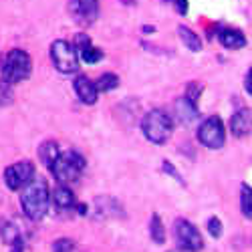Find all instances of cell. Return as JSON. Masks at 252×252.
Segmentation results:
<instances>
[{
  "mask_svg": "<svg viewBox=\"0 0 252 252\" xmlns=\"http://www.w3.org/2000/svg\"><path fill=\"white\" fill-rule=\"evenodd\" d=\"M176 242H178L180 248L194 250V252L202 250V246H204V240L198 232V228L194 224H190L188 220H184V218H180L176 222Z\"/></svg>",
  "mask_w": 252,
  "mask_h": 252,
  "instance_id": "7",
  "label": "cell"
},
{
  "mask_svg": "<svg viewBox=\"0 0 252 252\" xmlns=\"http://www.w3.org/2000/svg\"><path fill=\"white\" fill-rule=\"evenodd\" d=\"M240 208H242V214L246 218L252 216V208H250V188L248 184L242 186V190H240Z\"/></svg>",
  "mask_w": 252,
  "mask_h": 252,
  "instance_id": "21",
  "label": "cell"
},
{
  "mask_svg": "<svg viewBox=\"0 0 252 252\" xmlns=\"http://www.w3.org/2000/svg\"><path fill=\"white\" fill-rule=\"evenodd\" d=\"M75 51L81 55L83 61L89 63V65H95V63H99L103 59V53L97 47H93L91 38L87 34H77L75 36Z\"/></svg>",
  "mask_w": 252,
  "mask_h": 252,
  "instance_id": "10",
  "label": "cell"
},
{
  "mask_svg": "<svg viewBox=\"0 0 252 252\" xmlns=\"http://www.w3.org/2000/svg\"><path fill=\"white\" fill-rule=\"evenodd\" d=\"M20 236H18V230H16V226H12V224H8L6 226V230H4V240L8 242V244H12L14 240H18Z\"/></svg>",
  "mask_w": 252,
  "mask_h": 252,
  "instance_id": "25",
  "label": "cell"
},
{
  "mask_svg": "<svg viewBox=\"0 0 252 252\" xmlns=\"http://www.w3.org/2000/svg\"><path fill=\"white\" fill-rule=\"evenodd\" d=\"M218 40L226 49H242L246 45L244 34L240 31H236V29H222L218 32Z\"/></svg>",
  "mask_w": 252,
  "mask_h": 252,
  "instance_id": "13",
  "label": "cell"
},
{
  "mask_svg": "<svg viewBox=\"0 0 252 252\" xmlns=\"http://www.w3.org/2000/svg\"><path fill=\"white\" fill-rule=\"evenodd\" d=\"M20 206L31 220H43L49 210V186L45 180H31L20 192Z\"/></svg>",
  "mask_w": 252,
  "mask_h": 252,
  "instance_id": "1",
  "label": "cell"
},
{
  "mask_svg": "<svg viewBox=\"0 0 252 252\" xmlns=\"http://www.w3.org/2000/svg\"><path fill=\"white\" fill-rule=\"evenodd\" d=\"M141 129H143V135L148 137L152 143L161 145V143H165L167 139H170V135L174 131V119L161 109H154L143 117Z\"/></svg>",
  "mask_w": 252,
  "mask_h": 252,
  "instance_id": "2",
  "label": "cell"
},
{
  "mask_svg": "<svg viewBox=\"0 0 252 252\" xmlns=\"http://www.w3.org/2000/svg\"><path fill=\"white\" fill-rule=\"evenodd\" d=\"M69 12L79 25L89 27L99 14V0H69Z\"/></svg>",
  "mask_w": 252,
  "mask_h": 252,
  "instance_id": "9",
  "label": "cell"
},
{
  "mask_svg": "<svg viewBox=\"0 0 252 252\" xmlns=\"http://www.w3.org/2000/svg\"><path fill=\"white\" fill-rule=\"evenodd\" d=\"M85 170V158L77 152H65L59 154V158L55 159L51 172L53 176L61 182V184H71L75 180H79L81 172Z\"/></svg>",
  "mask_w": 252,
  "mask_h": 252,
  "instance_id": "4",
  "label": "cell"
},
{
  "mask_svg": "<svg viewBox=\"0 0 252 252\" xmlns=\"http://www.w3.org/2000/svg\"><path fill=\"white\" fill-rule=\"evenodd\" d=\"M202 87L198 85V83H192V85H188V95H186V99L188 101H192L194 105L198 103V97L202 95V91H200Z\"/></svg>",
  "mask_w": 252,
  "mask_h": 252,
  "instance_id": "24",
  "label": "cell"
},
{
  "mask_svg": "<svg viewBox=\"0 0 252 252\" xmlns=\"http://www.w3.org/2000/svg\"><path fill=\"white\" fill-rule=\"evenodd\" d=\"M53 252H77V246L71 238H61L53 244Z\"/></svg>",
  "mask_w": 252,
  "mask_h": 252,
  "instance_id": "22",
  "label": "cell"
},
{
  "mask_svg": "<svg viewBox=\"0 0 252 252\" xmlns=\"http://www.w3.org/2000/svg\"><path fill=\"white\" fill-rule=\"evenodd\" d=\"M246 93H252V85H250V71L246 73Z\"/></svg>",
  "mask_w": 252,
  "mask_h": 252,
  "instance_id": "27",
  "label": "cell"
},
{
  "mask_svg": "<svg viewBox=\"0 0 252 252\" xmlns=\"http://www.w3.org/2000/svg\"><path fill=\"white\" fill-rule=\"evenodd\" d=\"M95 89L97 91H113L117 85H119V79H117V75H113V73H105V75H101L95 83Z\"/></svg>",
  "mask_w": 252,
  "mask_h": 252,
  "instance_id": "18",
  "label": "cell"
},
{
  "mask_svg": "<svg viewBox=\"0 0 252 252\" xmlns=\"http://www.w3.org/2000/svg\"><path fill=\"white\" fill-rule=\"evenodd\" d=\"M32 71V63H31V57L29 53H25L23 49H12L6 53L4 61H2V79L10 85L14 83H20L29 79Z\"/></svg>",
  "mask_w": 252,
  "mask_h": 252,
  "instance_id": "3",
  "label": "cell"
},
{
  "mask_svg": "<svg viewBox=\"0 0 252 252\" xmlns=\"http://www.w3.org/2000/svg\"><path fill=\"white\" fill-rule=\"evenodd\" d=\"M172 2L176 4V8H178L180 14H186L188 12V0H172Z\"/></svg>",
  "mask_w": 252,
  "mask_h": 252,
  "instance_id": "26",
  "label": "cell"
},
{
  "mask_svg": "<svg viewBox=\"0 0 252 252\" xmlns=\"http://www.w3.org/2000/svg\"><path fill=\"white\" fill-rule=\"evenodd\" d=\"M178 32H180V38L184 40V45L190 49V51H200V49H202V40L196 36L194 31H190L188 27H180Z\"/></svg>",
  "mask_w": 252,
  "mask_h": 252,
  "instance_id": "17",
  "label": "cell"
},
{
  "mask_svg": "<svg viewBox=\"0 0 252 252\" xmlns=\"http://www.w3.org/2000/svg\"><path fill=\"white\" fill-rule=\"evenodd\" d=\"M230 129L236 137H246L250 133V109H238L230 119Z\"/></svg>",
  "mask_w": 252,
  "mask_h": 252,
  "instance_id": "12",
  "label": "cell"
},
{
  "mask_svg": "<svg viewBox=\"0 0 252 252\" xmlns=\"http://www.w3.org/2000/svg\"><path fill=\"white\" fill-rule=\"evenodd\" d=\"M208 232H210V236L220 238L222 236V222L218 218H210L208 220Z\"/></svg>",
  "mask_w": 252,
  "mask_h": 252,
  "instance_id": "23",
  "label": "cell"
},
{
  "mask_svg": "<svg viewBox=\"0 0 252 252\" xmlns=\"http://www.w3.org/2000/svg\"><path fill=\"white\" fill-rule=\"evenodd\" d=\"M10 103H12V85L4 79H0V107H6Z\"/></svg>",
  "mask_w": 252,
  "mask_h": 252,
  "instance_id": "20",
  "label": "cell"
},
{
  "mask_svg": "<svg viewBox=\"0 0 252 252\" xmlns=\"http://www.w3.org/2000/svg\"><path fill=\"white\" fill-rule=\"evenodd\" d=\"M53 202H55L57 210H61V212L75 208V196H73V192L69 190V188H65V186H59L57 190L53 192Z\"/></svg>",
  "mask_w": 252,
  "mask_h": 252,
  "instance_id": "14",
  "label": "cell"
},
{
  "mask_svg": "<svg viewBox=\"0 0 252 252\" xmlns=\"http://www.w3.org/2000/svg\"><path fill=\"white\" fill-rule=\"evenodd\" d=\"M176 115H178L180 121L190 123V121H194L198 117V109H196V105L192 101H188L184 97V99H178L176 101Z\"/></svg>",
  "mask_w": 252,
  "mask_h": 252,
  "instance_id": "15",
  "label": "cell"
},
{
  "mask_svg": "<svg viewBox=\"0 0 252 252\" xmlns=\"http://www.w3.org/2000/svg\"><path fill=\"white\" fill-rule=\"evenodd\" d=\"M150 230H152V240L156 244H163L165 242V228H163V222H161V218L158 214H154Z\"/></svg>",
  "mask_w": 252,
  "mask_h": 252,
  "instance_id": "19",
  "label": "cell"
},
{
  "mask_svg": "<svg viewBox=\"0 0 252 252\" xmlns=\"http://www.w3.org/2000/svg\"><path fill=\"white\" fill-rule=\"evenodd\" d=\"M59 154H61V150H59V145L55 143V141H45L43 145H40V150H38V156H40V161H43L49 170L53 167V163H55V159L59 158Z\"/></svg>",
  "mask_w": 252,
  "mask_h": 252,
  "instance_id": "16",
  "label": "cell"
},
{
  "mask_svg": "<svg viewBox=\"0 0 252 252\" xmlns=\"http://www.w3.org/2000/svg\"><path fill=\"white\" fill-rule=\"evenodd\" d=\"M31 180H34V165L31 161H18L6 167V172H4V182L10 190H20Z\"/></svg>",
  "mask_w": 252,
  "mask_h": 252,
  "instance_id": "8",
  "label": "cell"
},
{
  "mask_svg": "<svg viewBox=\"0 0 252 252\" xmlns=\"http://www.w3.org/2000/svg\"><path fill=\"white\" fill-rule=\"evenodd\" d=\"M165 2H167V0H165Z\"/></svg>",
  "mask_w": 252,
  "mask_h": 252,
  "instance_id": "29",
  "label": "cell"
},
{
  "mask_svg": "<svg viewBox=\"0 0 252 252\" xmlns=\"http://www.w3.org/2000/svg\"><path fill=\"white\" fill-rule=\"evenodd\" d=\"M75 91H77V97H79L83 103H85V105L97 103L99 91L95 89V85H93V83H91L85 75H79V77L75 79Z\"/></svg>",
  "mask_w": 252,
  "mask_h": 252,
  "instance_id": "11",
  "label": "cell"
},
{
  "mask_svg": "<svg viewBox=\"0 0 252 252\" xmlns=\"http://www.w3.org/2000/svg\"><path fill=\"white\" fill-rule=\"evenodd\" d=\"M176 252H194V250H184V248H180V250H176Z\"/></svg>",
  "mask_w": 252,
  "mask_h": 252,
  "instance_id": "28",
  "label": "cell"
},
{
  "mask_svg": "<svg viewBox=\"0 0 252 252\" xmlns=\"http://www.w3.org/2000/svg\"><path fill=\"white\" fill-rule=\"evenodd\" d=\"M51 59H53L55 69L65 73V75L77 73V69H79L77 51L71 43H67V40H55L51 45Z\"/></svg>",
  "mask_w": 252,
  "mask_h": 252,
  "instance_id": "5",
  "label": "cell"
},
{
  "mask_svg": "<svg viewBox=\"0 0 252 252\" xmlns=\"http://www.w3.org/2000/svg\"><path fill=\"white\" fill-rule=\"evenodd\" d=\"M198 139L210 150H220L224 145V123L220 117H208L198 129Z\"/></svg>",
  "mask_w": 252,
  "mask_h": 252,
  "instance_id": "6",
  "label": "cell"
}]
</instances>
